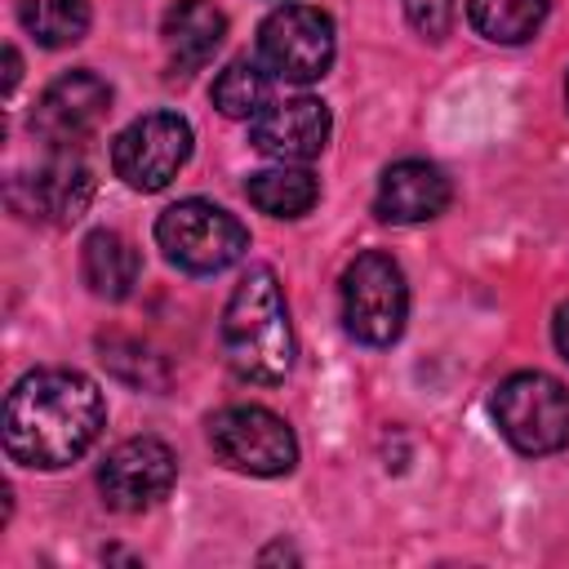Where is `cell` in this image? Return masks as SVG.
Wrapping results in <instances>:
<instances>
[{
    "label": "cell",
    "mask_w": 569,
    "mask_h": 569,
    "mask_svg": "<svg viewBox=\"0 0 569 569\" xmlns=\"http://www.w3.org/2000/svg\"><path fill=\"white\" fill-rule=\"evenodd\" d=\"M107 405L80 369H36L13 382L4 400V449L22 467L58 471L76 462L102 431Z\"/></svg>",
    "instance_id": "6da1fadb"
},
{
    "label": "cell",
    "mask_w": 569,
    "mask_h": 569,
    "mask_svg": "<svg viewBox=\"0 0 569 569\" xmlns=\"http://www.w3.org/2000/svg\"><path fill=\"white\" fill-rule=\"evenodd\" d=\"M222 351L244 382L271 387L293 369V325L271 267H249L231 289L222 311Z\"/></svg>",
    "instance_id": "7a4b0ae2"
},
{
    "label": "cell",
    "mask_w": 569,
    "mask_h": 569,
    "mask_svg": "<svg viewBox=\"0 0 569 569\" xmlns=\"http://www.w3.org/2000/svg\"><path fill=\"white\" fill-rule=\"evenodd\" d=\"M156 244L178 271L191 276H218L231 262L244 258L249 231L236 213H227L213 200H178L156 218Z\"/></svg>",
    "instance_id": "3957f363"
},
{
    "label": "cell",
    "mask_w": 569,
    "mask_h": 569,
    "mask_svg": "<svg viewBox=\"0 0 569 569\" xmlns=\"http://www.w3.org/2000/svg\"><path fill=\"white\" fill-rule=\"evenodd\" d=\"M338 302H342V329L356 342L391 347L409 320V284H405L400 262L391 253H378V249L360 253L342 271Z\"/></svg>",
    "instance_id": "277c9868"
},
{
    "label": "cell",
    "mask_w": 569,
    "mask_h": 569,
    "mask_svg": "<svg viewBox=\"0 0 569 569\" xmlns=\"http://www.w3.org/2000/svg\"><path fill=\"white\" fill-rule=\"evenodd\" d=\"M493 422L529 458L560 453L569 445V387L538 369L511 373L493 391Z\"/></svg>",
    "instance_id": "5b68a950"
},
{
    "label": "cell",
    "mask_w": 569,
    "mask_h": 569,
    "mask_svg": "<svg viewBox=\"0 0 569 569\" xmlns=\"http://www.w3.org/2000/svg\"><path fill=\"white\" fill-rule=\"evenodd\" d=\"M213 458L244 476H289L298 462L293 427L262 405H227L209 418Z\"/></svg>",
    "instance_id": "8992f818"
},
{
    "label": "cell",
    "mask_w": 569,
    "mask_h": 569,
    "mask_svg": "<svg viewBox=\"0 0 569 569\" xmlns=\"http://www.w3.org/2000/svg\"><path fill=\"white\" fill-rule=\"evenodd\" d=\"M333 18L316 4H280L258 27V58L271 76L311 84L333 67Z\"/></svg>",
    "instance_id": "52a82bcc"
},
{
    "label": "cell",
    "mask_w": 569,
    "mask_h": 569,
    "mask_svg": "<svg viewBox=\"0 0 569 569\" xmlns=\"http://www.w3.org/2000/svg\"><path fill=\"white\" fill-rule=\"evenodd\" d=\"M191 156V124L178 111H147L111 142V169L133 191H160Z\"/></svg>",
    "instance_id": "ba28073f"
},
{
    "label": "cell",
    "mask_w": 569,
    "mask_h": 569,
    "mask_svg": "<svg viewBox=\"0 0 569 569\" xmlns=\"http://www.w3.org/2000/svg\"><path fill=\"white\" fill-rule=\"evenodd\" d=\"M107 111H111V84L80 67V71L58 76L40 93V102L31 111V133L49 151H76L80 142H89L102 129Z\"/></svg>",
    "instance_id": "9c48e42d"
},
{
    "label": "cell",
    "mask_w": 569,
    "mask_h": 569,
    "mask_svg": "<svg viewBox=\"0 0 569 569\" xmlns=\"http://www.w3.org/2000/svg\"><path fill=\"white\" fill-rule=\"evenodd\" d=\"M178 480V458L156 436L120 440L98 467V493L111 511H147Z\"/></svg>",
    "instance_id": "30bf717a"
},
{
    "label": "cell",
    "mask_w": 569,
    "mask_h": 569,
    "mask_svg": "<svg viewBox=\"0 0 569 569\" xmlns=\"http://www.w3.org/2000/svg\"><path fill=\"white\" fill-rule=\"evenodd\" d=\"M89 196H93V178L76 151H53L36 173L13 178V187H9V204L22 218L58 222V227L76 222L89 209Z\"/></svg>",
    "instance_id": "8fae6325"
},
{
    "label": "cell",
    "mask_w": 569,
    "mask_h": 569,
    "mask_svg": "<svg viewBox=\"0 0 569 569\" xmlns=\"http://www.w3.org/2000/svg\"><path fill=\"white\" fill-rule=\"evenodd\" d=\"M329 129H333L329 107H325L320 98L298 93V98L267 102V107L249 120V142H253L262 156L280 160V164H302V160H311V156L325 151Z\"/></svg>",
    "instance_id": "7c38bea8"
},
{
    "label": "cell",
    "mask_w": 569,
    "mask_h": 569,
    "mask_svg": "<svg viewBox=\"0 0 569 569\" xmlns=\"http://www.w3.org/2000/svg\"><path fill=\"white\" fill-rule=\"evenodd\" d=\"M449 200H453V187H449L440 164H431V160H396L378 178L373 213L382 222L413 227V222H427V218L445 213Z\"/></svg>",
    "instance_id": "4fadbf2b"
},
{
    "label": "cell",
    "mask_w": 569,
    "mask_h": 569,
    "mask_svg": "<svg viewBox=\"0 0 569 569\" xmlns=\"http://www.w3.org/2000/svg\"><path fill=\"white\" fill-rule=\"evenodd\" d=\"M164 40V58L173 76H191L200 71L227 40V13L213 0H173L160 27Z\"/></svg>",
    "instance_id": "5bb4252c"
},
{
    "label": "cell",
    "mask_w": 569,
    "mask_h": 569,
    "mask_svg": "<svg viewBox=\"0 0 569 569\" xmlns=\"http://www.w3.org/2000/svg\"><path fill=\"white\" fill-rule=\"evenodd\" d=\"M138 271H142L138 249L120 231L98 227V231L84 236V244H80V276H84V284L98 298H107V302L129 298L133 284H138Z\"/></svg>",
    "instance_id": "9a60e30c"
},
{
    "label": "cell",
    "mask_w": 569,
    "mask_h": 569,
    "mask_svg": "<svg viewBox=\"0 0 569 569\" xmlns=\"http://www.w3.org/2000/svg\"><path fill=\"white\" fill-rule=\"evenodd\" d=\"M244 196L253 209H262L267 218H302L316 200H320V182L311 169L302 164H271V169H258L249 173L244 182Z\"/></svg>",
    "instance_id": "2e32d148"
},
{
    "label": "cell",
    "mask_w": 569,
    "mask_h": 569,
    "mask_svg": "<svg viewBox=\"0 0 569 569\" xmlns=\"http://www.w3.org/2000/svg\"><path fill=\"white\" fill-rule=\"evenodd\" d=\"M551 0H467L471 27L493 44H525L547 22Z\"/></svg>",
    "instance_id": "e0dca14e"
},
{
    "label": "cell",
    "mask_w": 569,
    "mask_h": 569,
    "mask_svg": "<svg viewBox=\"0 0 569 569\" xmlns=\"http://www.w3.org/2000/svg\"><path fill=\"white\" fill-rule=\"evenodd\" d=\"M213 107L231 120H253L267 102H271V80L262 71V62H249V58H231L218 76H213V89H209Z\"/></svg>",
    "instance_id": "ac0fdd59"
},
{
    "label": "cell",
    "mask_w": 569,
    "mask_h": 569,
    "mask_svg": "<svg viewBox=\"0 0 569 569\" xmlns=\"http://www.w3.org/2000/svg\"><path fill=\"white\" fill-rule=\"evenodd\" d=\"M18 18L36 36V44L67 49L84 40L93 13H89V0H18Z\"/></svg>",
    "instance_id": "d6986e66"
},
{
    "label": "cell",
    "mask_w": 569,
    "mask_h": 569,
    "mask_svg": "<svg viewBox=\"0 0 569 569\" xmlns=\"http://www.w3.org/2000/svg\"><path fill=\"white\" fill-rule=\"evenodd\" d=\"M405 13H409V22H413L427 40H440V36H449V27H453L458 0H405Z\"/></svg>",
    "instance_id": "ffe728a7"
},
{
    "label": "cell",
    "mask_w": 569,
    "mask_h": 569,
    "mask_svg": "<svg viewBox=\"0 0 569 569\" xmlns=\"http://www.w3.org/2000/svg\"><path fill=\"white\" fill-rule=\"evenodd\" d=\"M551 338H556V351L569 360V302L556 311V320H551Z\"/></svg>",
    "instance_id": "44dd1931"
},
{
    "label": "cell",
    "mask_w": 569,
    "mask_h": 569,
    "mask_svg": "<svg viewBox=\"0 0 569 569\" xmlns=\"http://www.w3.org/2000/svg\"><path fill=\"white\" fill-rule=\"evenodd\" d=\"M4 93H13V84H18V71H22V62H18V53L13 49H4Z\"/></svg>",
    "instance_id": "7402d4cb"
},
{
    "label": "cell",
    "mask_w": 569,
    "mask_h": 569,
    "mask_svg": "<svg viewBox=\"0 0 569 569\" xmlns=\"http://www.w3.org/2000/svg\"><path fill=\"white\" fill-rule=\"evenodd\" d=\"M565 98H569V80H565Z\"/></svg>",
    "instance_id": "603a6c76"
}]
</instances>
